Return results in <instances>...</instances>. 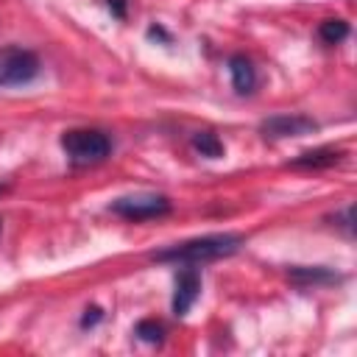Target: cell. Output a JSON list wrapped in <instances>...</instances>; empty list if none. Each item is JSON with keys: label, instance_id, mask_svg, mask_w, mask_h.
<instances>
[{"label": "cell", "instance_id": "obj_5", "mask_svg": "<svg viewBox=\"0 0 357 357\" xmlns=\"http://www.w3.org/2000/svg\"><path fill=\"white\" fill-rule=\"evenodd\" d=\"M318 131V123L307 114H273L259 123V134L268 139H287V137H307Z\"/></svg>", "mask_w": 357, "mask_h": 357}, {"label": "cell", "instance_id": "obj_15", "mask_svg": "<svg viewBox=\"0 0 357 357\" xmlns=\"http://www.w3.org/2000/svg\"><path fill=\"white\" fill-rule=\"evenodd\" d=\"M106 3H109L112 14H114L117 20H126V6H128V0H106Z\"/></svg>", "mask_w": 357, "mask_h": 357}, {"label": "cell", "instance_id": "obj_9", "mask_svg": "<svg viewBox=\"0 0 357 357\" xmlns=\"http://www.w3.org/2000/svg\"><path fill=\"white\" fill-rule=\"evenodd\" d=\"M287 276H290V282H296V284H301V287H310V284H332V282H340V276H337V273H332L329 268H321V265H315V268H307V265H296V268H290V271H287Z\"/></svg>", "mask_w": 357, "mask_h": 357}, {"label": "cell", "instance_id": "obj_17", "mask_svg": "<svg viewBox=\"0 0 357 357\" xmlns=\"http://www.w3.org/2000/svg\"><path fill=\"white\" fill-rule=\"evenodd\" d=\"M0 229H3V220H0Z\"/></svg>", "mask_w": 357, "mask_h": 357}, {"label": "cell", "instance_id": "obj_7", "mask_svg": "<svg viewBox=\"0 0 357 357\" xmlns=\"http://www.w3.org/2000/svg\"><path fill=\"white\" fill-rule=\"evenodd\" d=\"M229 73H231V84L240 95H251L257 86V70L251 64V59H245L243 53H234L229 59Z\"/></svg>", "mask_w": 357, "mask_h": 357}, {"label": "cell", "instance_id": "obj_6", "mask_svg": "<svg viewBox=\"0 0 357 357\" xmlns=\"http://www.w3.org/2000/svg\"><path fill=\"white\" fill-rule=\"evenodd\" d=\"M201 293V273L195 268H184L176 276V290H173V312L176 315H187L190 307L195 304Z\"/></svg>", "mask_w": 357, "mask_h": 357}, {"label": "cell", "instance_id": "obj_10", "mask_svg": "<svg viewBox=\"0 0 357 357\" xmlns=\"http://www.w3.org/2000/svg\"><path fill=\"white\" fill-rule=\"evenodd\" d=\"M349 36V22L346 20H337V17H329L318 25V39L324 45H340L343 39Z\"/></svg>", "mask_w": 357, "mask_h": 357}, {"label": "cell", "instance_id": "obj_3", "mask_svg": "<svg viewBox=\"0 0 357 357\" xmlns=\"http://www.w3.org/2000/svg\"><path fill=\"white\" fill-rule=\"evenodd\" d=\"M39 56L28 47H0V89L31 84L39 75Z\"/></svg>", "mask_w": 357, "mask_h": 357}, {"label": "cell", "instance_id": "obj_4", "mask_svg": "<svg viewBox=\"0 0 357 357\" xmlns=\"http://www.w3.org/2000/svg\"><path fill=\"white\" fill-rule=\"evenodd\" d=\"M109 209L126 220H151L162 218L170 212V198L162 192H137V195H123L109 204Z\"/></svg>", "mask_w": 357, "mask_h": 357}, {"label": "cell", "instance_id": "obj_11", "mask_svg": "<svg viewBox=\"0 0 357 357\" xmlns=\"http://www.w3.org/2000/svg\"><path fill=\"white\" fill-rule=\"evenodd\" d=\"M192 148H195L201 156H206V159H220V156H223V142H220L218 134H212V131H198V134H192Z\"/></svg>", "mask_w": 357, "mask_h": 357}, {"label": "cell", "instance_id": "obj_12", "mask_svg": "<svg viewBox=\"0 0 357 357\" xmlns=\"http://www.w3.org/2000/svg\"><path fill=\"white\" fill-rule=\"evenodd\" d=\"M134 335H137L139 340H145V343H162L165 326H162L159 321H153V318H145V321H139V324L134 326Z\"/></svg>", "mask_w": 357, "mask_h": 357}, {"label": "cell", "instance_id": "obj_16", "mask_svg": "<svg viewBox=\"0 0 357 357\" xmlns=\"http://www.w3.org/2000/svg\"><path fill=\"white\" fill-rule=\"evenodd\" d=\"M148 36H151V39H156V36H159L162 42H170V33H167L165 28H159V25H151V28H148Z\"/></svg>", "mask_w": 357, "mask_h": 357}, {"label": "cell", "instance_id": "obj_13", "mask_svg": "<svg viewBox=\"0 0 357 357\" xmlns=\"http://www.w3.org/2000/svg\"><path fill=\"white\" fill-rule=\"evenodd\" d=\"M100 318H103V310H100V307H86V310H84V318H81V326L89 329V326H95Z\"/></svg>", "mask_w": 357, "mask_h": 357}, {"label": "cell", "instance_id": "obj_1", "mask_svg": "<svg viewBox=\"0 0 357 357\" xmlns=\"http://www.w3.org/2000/svg\"><path fill=\"white\" fill-rule=\"evenodd\" d=\"M245 237L237 231H220V234H204V237H192L176 245H167L162 251H153L156 262H178V265H201V262H212L220 257H231L243 248Z\"/></svg>", "mask_w": 357, "mask_h": 357}, {"label": "cell", "instance_id": "obj_8", "mask_svg": "<svg viewBox=\"0 0 357 357\" xmlns=\"http://www.w3.org/2000/svg\"><path fill=\"white\" fill-rule=\"evenodd\" d=\"M343 159V151L337 148H312V151H304L298 153L290 167H301V170H321V167H332Z\"/></svg>", "mask_w": 357, "mask_h": 357}, {"label": "cell", "instance_id": "obj_2", "mask_svg": "<svg viewBox=\"0 0 357 357\" xmlns=\"http://www.w3.org/2000/svg\"><path fill=\"white\" fill-rule=\"evenodd\" d=\"M61 148L75 167H92L109 159L112 142L98 128H70L61 137Z\"/></svg>", "mask_w": 357, "mask_h": 357}, {"label": "cell", "instance_id": "obj_14", "mask_svg": "<svg viewBox=\"0 0 357 357\" xmlns=\"http://www.w3.org/2000/svg\"><path fill=\"white\" fill-rule=\"evenodd\" d=\"M335 220H340L337 226H343V229L351 234V231H354V206H346L340 215H335Z\"/></svg>", "mask_w": 357, "mask_h": 357}]
</instances>
